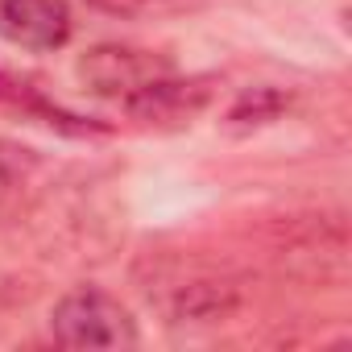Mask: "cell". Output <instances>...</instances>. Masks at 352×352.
I'll list each match as a JSON object with an SVG mask.
<instances>
[{
    "label": "cell",
    "instance_id": "1",
    "mask_svg": "<svg viewBox=\"0 0 352 352\" xmlns=\"http://www.w3.org/2000/svg\"><path fill=\"white\" fill-rule=\"evenodd\" d=\"M50 336L63 348H133L141 340L133 311L100 286L63 294L50 311Z\"/></svg>",
    "mask_w": 352,
    "mask_h": 352
},
{
    "label": "cell",
    "instance_id": "2",
    "mask_svg": "<svg viewBox=\"0 0 352 352\" xmlns=\"http://www.w3.org/2000/svg\"><path fill=\"white\" fill-rule=\"evenodd\" d=\"M170 71H174V63L166 54L145 50V46H124V42H100V46L83 50L75 63L79 83L104 100H129L133 91H141L145 83H153Z\"/></svg>",
    "mask_w": 352,
    "mask_h": 352
},
{
    "label": "cell",
    "instance_id": "3",
    "mask_svg": "<svg viewBox=\"0 0 352 352\" xmlns=\"http://www.w3.org/2000/svg\"><path fill=\"white\" fill-rule=\"evenodd\" d=\"M220 96V75H162L153 83H145L141 91H133L124 104V112L149 129H183L191 124L212 100Z\"/></svg>",
    "mask_w": 352,
    "mask_h": 352
},
{
    "label": "cell",
    "instance_id": "4",
    "mask_svg": "<svg viewBox=\"0 0 352 352\" xmlns=\"http://www.w3.org/2000/svg\"><path fill=\"white\" fill-rule=\"evenodd\" d=\"M75 17L67 0H0V38L21 50H63Z\"/></svg>",
    "mask_w": 352,
    "mask_h": 352
},
{
    "label": "cell",
    "instance_id": "5",
    "mask_svg": "<svg viewBox=\"0 0 352 352\" xmlns=\"http://www.w3.org/2000/svg\"><path fill=\"white\" fill-rule=\"evenodd\" d=\"M236 311V286L228 282H191L170 298L174 323H220Z\"/></svg>",
    "mask_w": 352,
    "mask_h": 352
},
{
    "label": "cell",
    "instance_id": "6",
    "mask_svg": "<svg viewBox=\"0 0 352 352\" xmlns=\"http://www.w3.org/2000/svg\"><path fill=\"white\" fill-rule=\"evenodd\" d=\"M286 112H290V91L261 83V87L241 91V96L228 104V112L220 116V124H224L228 133H253V129H265V124L282 120Z\"/></svg>",
    "mask_w": 352,
    "mask_h": 352
},
{
    "label": "cell",
    "instance_id": "7",
    "mask_svg": "<svg viewBox=\"0 0 352 352\" xmlns=\"http://www.w3.org/2000/svg\"><path fill=\"white\" fill-rule=\"evenodd\" d=\"M91 9L108 13V17H124V21H137V17H157V13H179V9H191L199 0H87Z\"/></svg>",
    "mask_w": 352,
    "mask_h": 352
}]
</instances>
